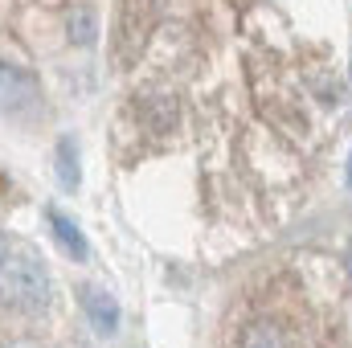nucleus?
Wrapping results in <instances>:
<instances>
[{
    "instance_id": "f257e3e1",
    "label": "nucleus",
    "mask_w": 352,
    "mask_h": 348,
    "mask_svg": "<svg viewBox=\"0 0 352 348\" xmlns=\"http://www.w3.org/2000/svg\"><path fill=\"white\" fill-rule=\"evenodd\" d=\"M0 299L8 307H21V312H41L50 307L54 299V283H50V270L45 262L33 259V254H8L0 262Z\"/></svg>"
},
{
    "instance_id": "f03ea898",
    "label": "nucleus",
    "mask_w": 352,
    "mask_h": 348,
    "mask_svg": "<svg viewBox=\"0 0 352 348\" xmlns=\"http://www.w3.org/2000/svg\"><path fill=\"white\" fill-rule=\"evenodd\" d=\"M82 312H87L90 328H94L98 336H115V332H119V303H115L111 291H102V287H82Z\"/></svg>"
},
{
    "instance_id": "7ed1b4c3",
    "label": "nucleus",
    "mask_w": 352,
    "mask_h": 348,
    "mask_svg": "<svg viewBox=\"0 0 352 348\" xmlns=\"http://www.w3.org/2000/svg\"><path fill=\"white\" fill-rule=\"evenodd\" d=\"M37 98V78L21 66H4L0 62V111H16L25 102Z\"/></svg>"
},
{
    "instance_id": "20e7f679",
    "label": "nucleus",
    "mask_w": 352,
    "mask_h": 348,
    "mask_svg": "<svg viewBox=\"0 0 352 348\" xmlns=\"http://www.w3.org/2000/svg\"><path fill=\"white\" fill-rule=\"evenodd\" d=\"M45 217H50V226H54V238L70 250V259H78V262H87L90 259V242L82 238V230H78V221L74 217H66L62 209H45Z\"/></svg>"
},
{
    "instance_id": "39448f33",
    "label": "nucleus",
    "mask_w": 352,
    "mask_h": 348,
    "mask_svg": "<svg viewBox=\"0 0 352 348\" xmlns=\"http://www.w3.org/2000/svg\"><path fill=\"white\" fill-rule=\"evenodd\" d=\"M242 348H291V332L274 320H258L242 332Z\"/></svg>"
},
{
    "instance_id": "423d86ee",
    "label": "nucleus",
    "mask_w": 352,
    "mask_h": 348,
    "mask_svg": "<svg viewBox=\"0 0 352 348\" xmlns=\"http://www.w3.org/2000/svg\"><path fill=\"white\" fill-rule=\"evenodd\" d=\"M58 180L62 188H78L82 184V168H78V144L74 140H58Z\"/></svg>"
},
{
    "instance_id": "0eeeda50",
    "label": "nucleus",
    "mask_w": 352,
    "mask_h": 348,
    "mask_svg": "<svg viewBox=\"0 0 352 348\" xmlns=\"http://www.w3.org/2000/svg\"><path fill=\"white\" fill-rule=\"evenodd\" d=\"M74 41H78V45L90 41V17L87 12H74Z\"/></svg>"
},
{
    "instance_id": "6e6552de",
    "label": "nucleus",
    "mask_w": 352,
    "mask_h": 348,
    "mask_svg": "<svg viewBox=\"0 0 352 348\" xmlns=\"http://www.w3.org/2000/svg\"><path fill=\"white\" fill-rule=\"evenodd\" d=\"M8 254H12V246H8V238H4V234H0V262L8 259Z\"/></svg>"
},
{
    "instance_id": "1a4fd4ad",
    "label": "nucleus",
    "mask_w": 352,
    "mask_h": 348,
    "mask_svg": "<svg viewBox=\"0 0 352 348\" xmlns=\"http://www.w3.org/2000/svg\"><path fill=\"white\" fill-rule=\"evenodd\" d=\"M344 180H349V188H352V152H349V168H344Z\"/></svg>"
},
{
    "instance_id": "9d476101",
    "label": "nucleus",
    "mask_w": 352,
    "mask_h": 348,
    "mask_svg": "<svg viewBox=\"0 0 352 348\" xmlns=\"http://www.w3.org/2000/svg\"><path fill=\"white\" fill-rule=\"evenodd\" d=\"M12 348H37V345H12Z\"/></svg>"
},
{
    "instance_id": "9b49d317",
    "label": "nucleus",
    "mask_w": 352,
    "mask_h": 348,
    "mask_svg": "<svg viewBox=\"0 0 352 348\" xmlns=\"http://www.w3.org/2000/svg\"><path fill=\"white\" fill-rule=\"evenodd\" d=\"M349 259H352V242H349Z\"/></svg>"
}]
</instances>
